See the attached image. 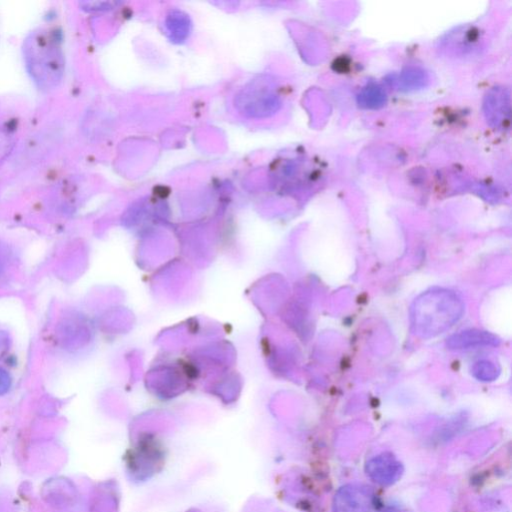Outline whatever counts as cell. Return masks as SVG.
Here are the masks:
<instances>
[{
  "mask_svg": "<svg viewBox=\"0 0 512 512\" xmlns=\"http://www.w3.org/2000/svg\"><path fill=\"white\" fill-rule=\"evenodd\" d=\"M23 56L29 78L42 91L58 89L66 72L62 41L56 29L39 27L24 40Z\"/></svg>",
  "mask_w": 512,
  "mask_h": 512,
  "instance_id": "6da1fadb",
  "label": "cell"
},
{
  "mask_svg": "<svg viewBox=\"0 0 512 512\" xmlns=\"http://www.w3.org/2000/svg\"><path fill=\"white\" fill-rule=\"evenodd\" d=\"M373 494L369 487L348 485L340 488L334 500V512H369Z\"/></svg>",
  "mask_w": 512,
  "mask_h": 512,
  "instance_id": "7a4b0ae2",
  "label": "cell"
},
{
  "mask_svg": "<svg viewBox=\"0 0 512 512\" xmlns=\"http://www.w3.org/2000/svg\"><path fill=\"white\" fill-rule=\"evenodd\" d=\"M367 473L373 482L389 485L398 482L401 476L402 465L392 454L383 453L368 463Z\"/></svg>",
  "mask_w": 512,
  "mask_h": 512,
  "instance_id": "3957f363",
  "label": "cell"
},
{
  "mask_svg": "<svg viewBox=\"0 0 512 512\" xmlns=\"http://www.w3.org/2000/svg\"><path fill=\"white\" fill-rule=\"evenodd\" d=\"M17 141L14 127L0 125V166L13 155Z\"/></svg>",
  "mask_w": 512,
  "mask_h": 512,
  "instance_id": "277c9868",
  "label": "cell"
},
{
  "mask_svg": "<svg viewBox=\"0 0 512 512\" xmlns=\"http://www.w3.org/2000/svg\"><path fill=\"white\" fill-rule=\"evenodd\" d=\"M10 387H12V378L6 370L0 368V396L8 392Z\"/></svg>",
  "mask_w": 512,
  "mask_h": 512,
  "instance_id": "5b68a950",
  "label": "cell"
},
{
  "mask_svg": "<svg viewBox=\"0 0 512 512\" xmlns=\"http://www.w3.org/2000/svg\"><path fill=\"white\" fill-rule=\"evenodd\" d=\"M10 347V336L6 332L0 330V357H2L5 352L9 349Z\"/></svg>",
  "mask_w": 512,
  "mask_h": 512,
  "instance_id": "8992f818",
  "label": "cell"
}]
</instances>
